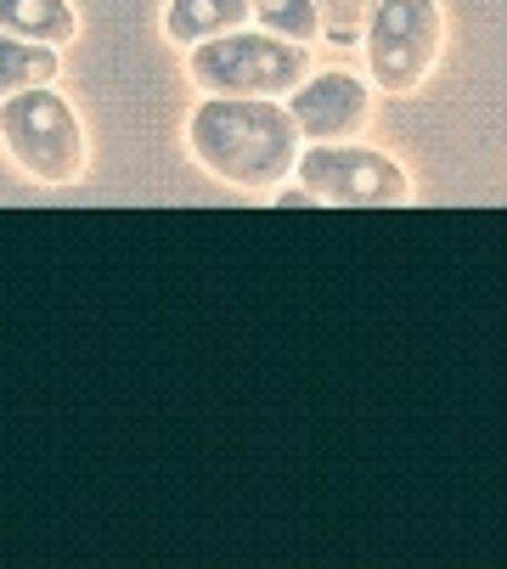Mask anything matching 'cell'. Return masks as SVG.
I'll return each mask as SVG.
<instances>
[{"instance_id":"obj_8","label":"cell","mask_w":507,"mask_h":569,"mask_svg":"<svg viewBox=\"0 0 507 569\" xmlns=\"http://www.w3.org/2000/svg\"><path fill=\"white\" fill-rule=\"evenodd\" d=\"M0 34H18L34 46H68L79 34V18L68 0H0Z\"/></svg>"},{"instance_id":"obj_1","label":"cell","mask_w":507,"mask_h":569,"mask_svg":"<svg viewBox=\"0 0 507 569\" xmlns=\"http://www.w3.org/2000/svg\"><path fill=\"white\" fill-rule=\"evenodd\" d=\"M187 141L198 164L237 192H282L305 152V136L277 97H203Z\"/></svg>"},{"instance_id":"obj_9","label":"cell","mask_w":507,"mask_h":569,"mask_svg":"<svg viewBox=\"0 0 507 569\" xmlns=\"http://www.w3.org/2000/svg\"><path fill=\"white\" fill-rule=\"evenodd\" d=\"M57 46H34V40H18V34H0V102L18 97V91H34V86H51L57 79Z\"/></svg>"},{"instance_id":"obj_7","label":"cell","mask_w":507,"mask_h":569,"mask_svg":"<svg viewBox=\"0 0 507 569\" xmlns=\"http://www.w3.org/2000/svg\"><path fill=\"white\" fill-rule=\"evenodd\" d=\"M254 18V0H169L163 12V34L176 46H203V40H220L231 29H242Z\"/></svg>"},{"instance_id":"obj_2","label":"cell","mask_w":507,"mask_h":569,"mask_svg":"<svg viewBox=\"0 0 507 569\" xmlns=\"http://www.w3.org/2000/svg\"><path fill=\"white\" fill-rule=\"evenodd\" d=\"M187 73L203 97H294L310 79V46H294L271 29H231L220 40L192 46Z\"/></svg>"},{"instance_id":"obj_10","label":"cell","mask_w":507,"mask_h":569,"mask_svg":"<svg viewBox=\"0 0 507 569\" xmlns=\"http://www.w3.org/2000/svg\"><path fill=\"white\" fill-rule=\"evenodd\" d=\"M254 18H260L271 34L294 40V46H310L321 34V12L316 0H254Z\"/></svg>"},{"instance_id":"obj_4","label":"cell","mask_w":507,"mask_h":569,"mask_svg":"<svg viewBox=\"0 0 507 569\" xmlns=\"http://www.w3.org/2000/svg\"><path fill=\"white\" fill-rule=\"evenodd\" d=\"M446 46V18H440V0H378V12L361 34L367 68H372V86L389 97L417 91L422 79L435 73Z\"/></svg>"},{"instance_id":"obj_11","label":"cell","mask_w":507,"mask_h":569,"mask_svg":"<svg viewBox=\"0 0 507 569\" xmlns=\"http://www.w3.org/2000/svg\"><path fill=\"white\" fill-rule=\"evenodd\" d=\"M316 12H321V29L332 46H361L378 0H316Z\"/></svg>"},{"instance_id":"obj_5","label":"cell","mask_w":507,"mask_h":569,"mask_svg":"<svg viewBox=\"0 0 507 569\" xmlns=\"http://www.w3.org/2000/svg\"><path fill=\"white\" fill-rule=\"evenodd\" d=\"M294 176L316 203H384V209H395L411 198L406 170L389 152H372L361 141H310L299 152Z\"/></svg>"},{"instance_id":"obj_3","label":"cell","mask_w":507,"mask_h":569,"mask_svg":"<svg viewBox=\"0 0 507 569\" xmlns=\"http://www.w3.org/2000/svg\"><path fill=\"white\" fill-rule=\"evenodd\" d=\"M0 141H7L12 164L40 187H73L84 176L79 113L51 86H34V91H18L0 102Z\"/></svg>"},{"instance_id":"obj_6","label":"cell","mask_w":507,"mask_h":569,"mask_svg":"<svg viewBox=\"0 0 507 569\" xmlns=\"http://www.w3.org/2000/svg\"><path fill=\"white\" fill-rule=\"evenodd\" d=\"M288 113L305 141H356L372 119V91L356 73H310L288 97Z\"/></svg>"}]
</instances>
